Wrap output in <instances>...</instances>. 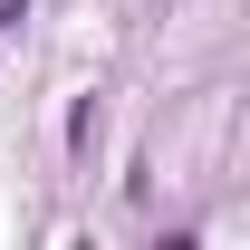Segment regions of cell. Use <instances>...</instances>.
Listing matches in <instances>:
<instances>
[]
</instances>
